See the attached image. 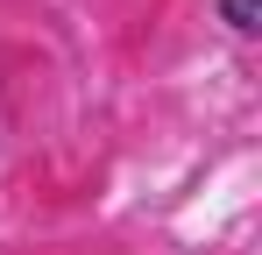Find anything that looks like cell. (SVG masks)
Returning <instances> with one entry per match:
<instances>
[{"mask_svg":"<svg viewBox=\"0 0 262 255\" xmlns=\"http://www.w3.org/2000/svg\"><path fill=\"white\" fill-rule=\"evenodd\" d=\"M255 14H262V0H227V22L234 29H255Z\"/></svg>","mask_w":262,"mask_h":255,"instance_id":"obj_1","label":"cell"}]
</instances>
